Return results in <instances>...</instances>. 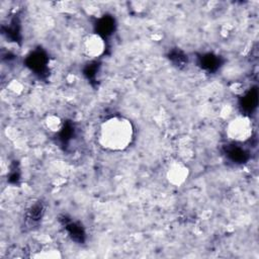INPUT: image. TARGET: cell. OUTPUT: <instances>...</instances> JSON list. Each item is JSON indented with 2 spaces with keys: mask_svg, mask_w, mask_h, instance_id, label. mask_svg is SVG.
Here are the masks:
<instances>
[{
  "mask_svg": "<svg viewBox=\"0 0 259 259\" xmlns=\"http://www.w3.org/2000/svg\"><path fill=\"white\" fill-rule=\"evenodd\" d=\"M188 177V168L181 162H173L170 164L167 170V179L168 181L175 185H182Z\"/></svg>",
  "mask_w": 259,
  "mask_h": 259,
  "instance_id": "cell-4",
  "label": "cell"
},
{
  "mask_svg": "<svg viewBox=\"0 0 259 259\" xmlns=\"http://www.w3.org/2000/svg\"><path fill=\"white\" fill-rule=\"evenodd\" d=\"M226 134L232 141L246 142L252 137L253 134L252 120L247 116H236L228 122Z\"/></svg>",
  "mask_w": 259,
  "mask_h": 259,
  "instance_id": "cell-2",
  "label": "cell"
},
{
  "mask_svg": "<svg viewBox=\"0 0 259 259\" xmlns=\"http://www.w3.org/2000/svg\"><path fill=\"white\" fill-rule=\"evenodd\" d=\"M99 145L107 151L119 152L126 149L134 139V126L123 116H112L105 119L98 128Z\"/></svg>",
  "mask_w": 259,
  "mask_h": 259,
  "instance_id": "cell-1",
  "label": "cell"
},
{
  "mask_svg": "<svg viewBox=\"0 0 259 259\" xmlns=\"http://www.w3.org/2000/svg\"><path fill=\"white\" fill-rule=\"evenodd\" d=\"M83 54L90 59L100 57L105 50L104 39L98 33H88L81 44Z\"/></svg>",
  "mask_w": 259,
  "mask_h": 259,
  "instance_id": "cell-3",
  "label": "cell"
},
{
  "mask_svg": "<svg viewBox=\"0 0 259 259\" xmlns=\"http://www.w3.org/2000/svg\"><path fill=\"white\" fill-rule=\"evenodd\" d=\"M46 123H47L48 128L52 132H58V131H60V128L62 126L61 119L58 116H55V115H52V116L48 117L47 120H46Z\"/></svg>",
  "mask_w": 259,
  "mask_h": 259,
  "instance_id": "cell-5",
  "label": "cell"
}]
</instances>
